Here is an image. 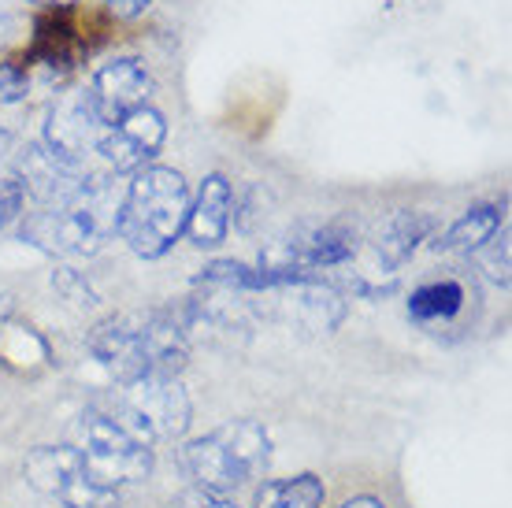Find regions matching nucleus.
Returning <instances> with one entry per match:
<instances>
[{"label":"nucleus","mask_w":512,"mask_h":508,"mask_svg":"<svg viewBox=\"0 0 512 508\" xmlns=\"http://www.w3.org/2000/svg\"><path fill=\"white\" fill-rule=\"evenodd\" d=\"M26 190L23 182L15 175L0 178V230H8L12 223H19V219L26 216Z\"/></svg>","instance_id":"obj_17"},{"label":"nucleus","mask_w":512,"mask_h":508,"mask_svg":"<svg viewBox=\"0 0 512 508\" xmlns=\"http://www.w3.org/2000/svg\"><path fill=\"white\" fill-rule=\"evenodd\" d=\"M234 212V186L223 171H208L201 178L197 193H190V216H186V234L197 249H219L231 234Z\"/></svg>","instance_id":"obj_10"},{"label":"nucleus","mask_w":512,"mask_h":508,"mask_svg":"<svg viewBox=\"0 0 512 508\" xmlns=\"http://www.w3.org/2000/svg\"><path fill=\"white\" fill-rule=\"evenodd\" d=\"M90 353L116 375L119 386L145 379V353L134 316H112L90 331Z\"/></svg>","instance_id":"obj_11"},{"label":"nucleus","mask_w":512,"mask_h":508,"mask_svg":"<svg viewBox=\"0 0 512 508\" xmlns=\"http://www.w3.org/2000/svg\"><path fill=\"white\" fill-rule=\"evenodd\" d=\"M101 123L93 115L86 93H75L67 101L52 104L49 123H45V134H41V145L49 149L56 160H64L71 167H82L86 153L97 149V138H101Z\"/></svg>","instance_id":"obj_9"},{"label":"nucleus","mask_w":512,"mask_h":508,"mask_svg":"<svg viewBox=\"0 0 512 508\" xmlns=\"http://www.w3.org/2000/svg\"><path fill=\"white\" fill-rule=\"evenodd\" d=\"M71 449L78 453L82 468L93 483L104 490H123V486L145 483L153 475V445L134 442L108 412L90 408L82 412L71 431Z\"/></svg>","instance_id":"obj_4"},{"label":"nucleus","mask_w":512,"mask_h":508,"mask_svg":"<svg viewBox=\"0 0 512 508\" xmlns=\"http://www.w3.org/2000/svg\"><path fill=\"white\" fill-rule=\"evenodd\" d=\"M190 216V186L175 167L149 164L130 175L127 193L119 201V238L141 260L167 256L186 234Z\"/></svg>","instance_id":"obj_1"},{"label":"nucleus","mask_w":512,"mask_h":508,"mask_svg":"<svg viewBox=\"0 0 512 508\" xmlns=\"http://www.w3.org/2000/svg\"><path fill=\"white\" fill-rule=\"evenodd\" d=\"M86 101H90L93 115L101 127H112L116 119H123L127 112L149 104L153 93V71L145 67L141 56H116L93 75V82L86 89Z\"/></svg>","instance_id":"obj_7"},{"label":"nucleus","mask_w":512,"mask_h":508,"mask_svg":"<svg viewBox=\"0 0 512 508\" xmlns=\"http://www.w3.org/2000/svg\"><path fill=\"white\" fill-rule=\"evenodd\" d=\"M338 508H386V501H379V497H372V494H357V497H349V501H342Z\"/></svg>","instance_id":"obj_21"},{"label":"nucleus","mask_w":512,"mask_h":508,"mask_svg":"<svg viewBox=\"0 0 512 508\" xmlns=\"http://www.w3.org/2000/svg\"><path fill=\"white\" fill-rule=\"evenodd\" d=\"M268 460L271 438L264 423L256 420H231L205 438L182 445V471L193 479V486L212 490V494L238 490L268 468Z\"/></svg>","instance_id":"obj_3"},{"label":"nucleus","mask_w":512,"mask_h":508,"mask_svg":"<svg viewBox=\"0 0 512 508\" xmlns=\"http://www.w3.org/2000/svg\"><path fill=\"white\" fill-rule=\"evenodd\" d=\"M171 508H238L234 501H227V494H212V490H201V486H190L182 490Z\"/></svg>","instance_id":"obj_19"},{"label":"nucleus","mask_w":512,"mask_h":508,"mask_svg":"<svg viewBox=\"0 0 512 508\" xmlns=\"http://www.w3.org/2000/svg\"><path fill=\"white\" fill-rule=\"evenodd\" d=\"M479 253H487L483 256V267H487L490 279L498 282L501 290H509V234L501 230V238H490Z\"/></svg>","instance_id":"obj_18"},{"label":"nucleus","mask_w":512,"mask_h":508,"mask_svg":"<svg viewBox=\"0 0 512 508\" xmlns=\"http://www.w3.org/2000/svg\"><path fill=\"white\" fill-rule=\"evenodd\" d=\"M104 8L119 23H134V19H141V15L153 8V0H104Z\"/></svg>","instance_id":"obj_20"},{"label":"nucleus","mask_w":512,"mask_h":508,"mask_svg":"<svg viewBox=\"0 0 512 508\" xmlns=\"http://www.w3.org/2000/svg\"><path fill=\"white\" fill-rule=\"evenodd\" d=\"M119 201L108 178H82L71 197L23 219V242L49 256H93L119 230Z\"/></svg>","instance_id":"obj_2"},{"label":"nucleus","mask_w":512,"mask_h":508,"mask_svg":"<svg viewBox=\"0 0 512 508\" xmlns=\"http://www.w3.org/2000/svg\"><path fill=\"white\" fill-rule=\"evenodd\" d=\"M501 230H505V212H501L498 204H475V208H468L457 223H449V227L438 234L435 242H431V249L446 256H472V253H479L490 238H498Z\"/></svg>","instance_id":"obj_12"},{"label":"nucleus","mask_w":512,"mask_h":508,"mask_svg":"<svg viewBox=\"0 0 512 508\" xmlns=\"http://www.w3.org/2000/svg\"><path fill=\"white\" fill-rule=\"evenodd\" d=\"M119 394L127 397L130 408L149 423L153 438H182L190 431L193 405L179 379H138L123 386Z\"/></svg>","instance_id":"obj_8"},{"label":"nucleus","mask_w":512,"mask_h":508,"mask_svg":"<svg viewBox=\"0 0 512 508\" xmlns=\"http://www.w3.org/2000/svg\"><path fill=\"white\" fill-rule=\"evenodd\" d=\"M468 290L457 279H438L423 282L409 293V319L416 327H431V323H449V319L461 316Z\"/></svg>","instance_id":"obj_14"},{"label":"nucleus","mask_w":512,"mask_h":508,"mask_svg":"<svg viewBox=\"0 0 512 508\" xmlns=\"http://www.w3.org/2000/svg\"><path fill=\"white\" fill-rule=\"evenodd\" d=\"M323 501H327V486L312 471H301L290 479H268L253 494V508H323Z\"/></svg>","instance_id":"obj_15"},{"label":"nucleus","mask_w":512,"mask_h":508,"mask_svg":"<svg viewBox=\"0 0 512 508\" xmlns=\"http://www.w3.org/2000/svg\"><path fill=\"white\" fill-rule=\"evenodd\" d=\"M30 89V71L23 60H0V108L19 104Z\"/></svg>","instance_id":"obj_16"},{"label":"nucleus","mask_w":512,"mask_h":508,"mask_svg":"<svg viewBox=\"0 0 512 508\" xmlns=\"http://www.w3.org/2000/svg\"><path fill=\"white\" fill-rule=\"evenodd\" d=\"M435 230V219L423 216V212H412V208H401L394 216L386 219L383 230H379V242H375V256H379V264L394 275L397 267L405 264L420 242H427V234Z\"/></svg>","instance_id":"obj_13"},{"label":"nucleus","mask_w":512,"mask_h":508,"mask_svg":"<svg viewBox=\"0 0 512 508\" xmlns=\"http://www.w3.org/2000/svg\"><path fill=\"white\" fill-rule=\"evenodd\" d=\"M23 475L38 494L56 497L67 508H123L119 490H104L101 483H93L71 445L30 449L23 460Z\"/></svg>","instance_id":"obj_5"},{"label":"nucleus","mask_w":512,"mask_h":508,"mask_svg":"<svg viewBox=\"0 0 512 508\" xmlns=\"http://www.w3.org/2000/svg\"><path fill=\"white\" fill-rule=\"evenodd\" d=\"M164 141H167L164 115L156 112L153 104H141V108L123 115V119H116L112 127L101 130L93 153L101 156L104 164H108V171H116V175H138L141 167H149L160 156Z\"/></svg>","instance_id":"obj_6"}]
</instances>
